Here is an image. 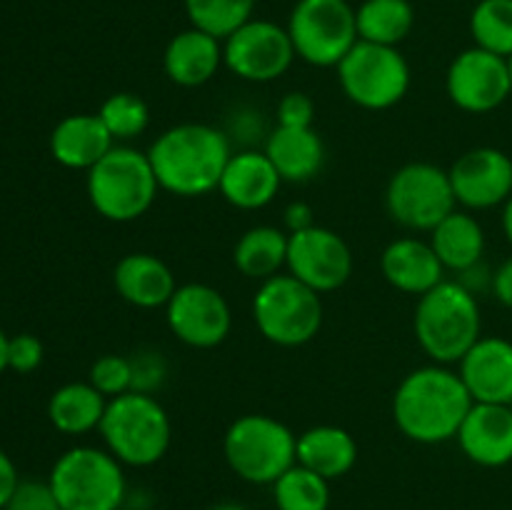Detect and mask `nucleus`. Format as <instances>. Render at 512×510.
Wrapping results in <instances>:
<instances>
[{"label": "nucleus", "mask_w": 512, "mask_h": 510, "mask_svg": "<svg viewBox=\"0 0 512 510\" xmlns=\"http://www.w3.org/2000/svg\"><path fill=\"white\" fill-rule=\"evenodd\" d=\"M130 365H133V390L155 395L163 388L165 378H168V363H165L163 353L143 348L130 355Z\"/></svg>", "instance_id": "nucleus-35"}, {"label": "nucleus", "mask_w": 512, "mask_h": 510, "mask_svg": "<svg viewBox=\"0 0 512 510\" xmlns=\"http://www.w3.org/2000/svg\"><path fill=\"white\" fill-rule=\"evenodd\" d=\"M470 408L473 398L458 370L440 363L410 370L393 395L395 425L420 445L453 440Z\"/></svg>", "instance_id": "nucleus-1"}, {"label": "nucleus", "mask_w": 512, "mask_h": 510, "mask_svg": "<svg viewBox=\"0 0 512 510\" xmlns=\"http://www.w3.org/2000/svg\"><path fill=\"white\" fill-rule=\"evenodd\" d=\"M285 28L295 55L315 68H338L360 40L355 8L348 0H298Z\"/></svg>", "instance_id": "nucleus-9"}, {"label": "nucleus", "mask_w": 512, "mask_h": 510, "mask_svg": "<svg viewBox=\"0 0 512 510\" xmlns=\"http://www.w3.org/2000/svg\"><path fill=\"white\" fill-rule=\"evenodd\" d=\"M313 215H315L313 208H310L308 203H303V200H295V203H290L283 213L285 228H288V233H300V230L313 228V225H318L315 223Z\"/></svg>", "instance_id": "nucleus-39"}, {"label": "nucleus", "mask_w": 512, "mask_h": 510, "mask_svg": "<svg viewBox=\"0 0 512 510\" xmlns=\"http://www.w3.org/2000/svg\"><path fill=\"white\" fill-rule=\"evenodd\" d=\"M225 68L223 40L190 25L168 40L163 53V70L170 83L180 88H203Z\"/></svg>", "instance_id": "nucleus-19"}, {"label": "nucleus", "mask_w": 512, "mask_h": 510, "mask_svg": "<svg viewBox=\"0 0 512 510\" xmlns=\"http://www.w3.org/2000/svg\"><path fill=\"white\" fill-rule=\"evenodd\" d=\"M225 68L245 83H273L298 58L288 28L253 18L223 40Z\"/></svg>", "instance_id": "nucleus-12"}, {"label": "nucleus", "mask_w": 512, "mask_h": 510, "mask_svg": "<svg viewBox=\"0 0 512 510\" xmlns=\"http://www.w3.org/2000/svg\"><path fill=\"white\" fill-rule=\"evenodd\" d=\"M88 383L98 388L105 398H118V395L130 393L133 390V365H130V355L108 353L100 355L93 365H90Z\"/></svg>", "instance_id": "nucleus-34"}, {"label": "nucleus", "mask_w": 512, "mask_h": 510, "mask_svg": "<svg viewBox=\"0 0 512 510\" xmlns=\"http://www.w3.org/2000/svg\"><path fill=\"white\" fill-rule=\"evenodd\" d=\"M283 178L265 150H240L230 155L218 193L238 210H260L278 195Z\"/></svg>", "instance_id": "nucleus-20"}, {"label": "nucleus", "mask_w": 512, "mask_h": 510, "mask_svg": "<svg viewBox=\"0 0 512 510\" xmlns=\"http://www.w3.org/2000/svg\"><path fill=\"white\" fill-rule=\"evenodd\" d=\"M123 468L108 448L75 445L55 460L48 483L63 510H120L128 500Z\"/></svg>", "instance_id": "nucleus-6"}, {"label": "nucleus", "mask_w": 512, "mask_h": 510, "mask_svg": "<svg viewBox=\"0 0 512 510\" xmlns=\"http://www.w3.org/2000/svg\"><path fill=\"white\" fill-rule=\"evenodd\" d=\"M450 183L465 210H490L512 195V158L498 148H473L453 163Z\"/></svg>", "instance_id": "nucleus-16"}, {"label": "nucleus", "mask_w": 512, "mask_h": 510, "mask_svg": "<svg viewBox=\"0 0 512 510\" xmlns=\"http://www.w3.org/2000/svg\"><path fill=\"white\" fill-rule=\"evenodd\" d=\"M508 63H510V80H512V58L508 60Z\"/></svg>", "instance_id": "nucleus-45"}, {"label": "nucleus", "mask_w": 512, "mask_h": 510, "mask_svg": "<svg viewBox=\"0 0 512 510\" xmlns=\"http://www.w3.org/2000/svg\"><path fill=\"white\" fill-rule=\"evenodd\" d=\"M353 250L335 230L313 225L300 233H288V263L285 273L298 278L315 293L340 290L353 275Z\"/></svg>", "instance_id": "nucleus-15"}, {"label": "nucleus", "mask_w": 512, "mask_h": 510, "mask_svg": "<svg viewBox=\"0 0 512 510\" xmlns=\"http://www.w3.org/2000/svg\"><path fill=\"white\" fill-rule=\"evenodd\" d=\"M210 510H248V508L240 503H218V505H213Z\"/></svg>", "instance_id": "nucleus-44"}, {"label": "nucleus", "mask_w": 512, "mask_h": 510, "mask_svg": "<svg viewBox=\"0 0 512 510\" xmlns=\"http://www.w3.org/2000/svg\"><path fill=\"white\" fill-rule=\"evenodd\" d=\"M88 200L110 223H133L153 208L160 193L148 153L130 145H115L85 178Z\"/></svg>", "instance_id": "nucleus-5"}, {"label": "nucleus", "mask_w": 512, "mask_h": 510, "mask_svg": "<svg viewBox=\"0 0 512 510\" xmlns=\"http://www.w3.org/2000/svg\"><path fill=\"white\" fill-rule=\"evenodd\" d=\"M475 45L503 58H512V0H480L470 13Z\"/></svg>", "instance_id": "nucleus-32"}, {"label": "nucleus", "mask_w": 512, "mask_h": 510, "mask_svg": "<svg viewBox=\"0 0 512 510\" xmlns=\"http://www.w3.org/2000/svg\"><path fill=\"white\" fill-rule=\"evenodd\" d=\"M258 333L280 348H300L323 328V298L290 273L263 280L253 298Z\"/></svg>", "instance_id": "nucleus-8"}, {"label": "nucleus", "mask_w": 512, "mask_h": 510, "mask_svg": "<svg viewBox=\"0 0 512 510\" xmlns=\"http://www.w3.org/2000/svg\"><path fill=\"white\" fill-rule=\"evenodd\" d=\"M430 245L438 253L445 270L465 273L483 263L485 230L468 210H453L438 228L430 230Z\"/></svg>", "instance_id": "nucleus-26"}, {"label": "nucleus", "mask_w": 512, "mask_h": 510, "mask_svg": "<svg viewBox=\"0 0 512 510\" xmlns=\"http://www.w3.org/2000/svg\"><path fill=\"white\" fill-rule=\"evenodd\" d=\"M510 408H512V403H510Z\"/></svg>", "instance_id": "nucleus-46"}, {"label": "nucleus", "mask_w": 512, "mask_h": 510, "mask_svg": "<svg viewBox=\"0 0 512 510\" xmlns=\"http://www.w3.org/2000/svg\"><path fill=\"white\" fill-rule=\"evenodd\" d=\"M455 440L465 458L480 468H503L512 463V408L473 403Z\"/></svg>", "instance_id": "nucleus-18"}, {"label": "nucleus", "mask_w": 512, "mask_h": 510, "mask_svg": "<svg viewBox=\"0 0 512 510\" xmlns=\"http://www.w3.org/2000/svg\"><path fill=\"white\" fill-rule=\"evenodd\" d=\"M113 285L125 303L140 310L165 308L178 290L170 265L153 253H128L113 270Z\"/></svg>", "instance_id": "nucleus-22"}, {"label": "nucleus", "mask_w": 512, "mask_h": 510, "mask_svg": "<svg viewBox=\"0 0 512 510\" xmlns=\"http://www.w3.org/2000/svg\"><path fill=\"white\" fill-rule=\"evenodd\" d=\"M233 263L240 275L258 283L280 275L288 263V230L275 225H253L235 243Z\"/></svg>", "instance_id": "nucleus-28"}, {"label": "nucleus", "mask_w": 512, "mask_h": 510, "mask_svg": "<svg viewBox=\"0 0 512 510\" xmlns=\"http://www.w3.org/2000/svg\"><path fill=\"white\" fill-rule=\"evenodd\" d=\"M358 38L365 43L398 48L415 28V8L410 0H363L355 10Z\"/></svg>", "instance_id": "nucleus-29"}, {"label": "nucleus", "mask_w": 512, "mask_h": 510, "mask_svg": "<svg viewBox=\"0 0 512 510\" xmlns=\"http://www.w3.org/2000/svg\"><path fill=\"white\" fill-rule=\"evenodd\" d=\"M45 348L35 335L30 333H18L10 338L8 343V368L15 370L20 375H28L33 370L40 368L43 363Z\"/></svg>", "instance_id": "nucleus-37"}, {"label": "nucleus", "mask_w": 512, "mask_h": 510, "mask_svg": "<svg viewBox=\"0 0 512 510\" xmlns=\"http://www.w3.org/2000/svg\"><path fill=\"white\" fill-rule=\"evenodd\" d=\"M265 155L283 183H308L323 170L325 145L315 128H278L265 140Z\"/></svg>", "instance_id": "nucleus-24"}, {"label": "nucleus", "mask_w": 512, "mask_h": 510, "mask_svg": "<svg viewBox=\"0 0 512 510\" xmlns=\"http://www.w3.org/2000/svg\"><path fill=\"white\" fill-rule=\"evenodd\" d=\"M415 338L433 363L453 365L480 340L478 295L460 280H443L415 305Z\"/></svg>", "instance_id": "nucleus-3"}, {"label": "nucleus", "mask_w": 512, "mask_h": 510, "mask_svg": "<svg viewBox=\"0 0 512 510\" xmlns=\"http://www.w3.org/2000/svg\"><path fill=\"white\" fill-rule=\"evenodd\" d=\"M230 155L228 135L208 123L173 125L148 150L160 190L178 198H203L218 190Z\"/></svg>", "instance_id": "nucleus-2"}, {"label": "nucleus", "mask_w": 512, "mask_h": 510, "mask_svg": "<svg viewBox=\"0 0 512 510\" xmlns=\"http://www.w3.org/2000/svg\"><path fill=\"white\" fill-rule=\"evenodd\" d=\"M275 115H278V125L283 128H313L315 103L303 90H293L280 98Z\"/></svg>", "instance_id": "nucleus-38"}, {"label": "nucleus", "mask_w": 512, "mask_h": 510, "mask_svg": "<svg viewBox=\"0 0 512 510\" xmlns=\"http://www.w3.org/2000/svg\"><path fill=\"white\" fill-rule=\"evenodd\" d=\"M5 510H63L48 480H20Z\"/></svg>", "instance_id": "nucleus-36"}, {"label": "nucleus", "mask_w": 512, "mask_h": 510, "mask_svg": "<svg viewBox=\"0 0 512 510\" xmlns=\"http://www.w3.org/2000/svg\"><path fill=\"white\" fill-rule=\"evenodd\" d=\"M108 398L98 388L85 383H65L50 395L48 420L63 435L93 433L103 423Z\"/></svg>", "instance_id": "nucleus-27"}, {"label": "nucleus", "mask_w": 512, "mask_h": 510, "mask_svg": "<svg viewBox=\"0 0 512 510\" xmlns=\"http://www.w3.org/2000/svg\"><path fill=\"white\" fill-rule=\"evenodd\" d=\"M98 433L120 463L128 468H150L170 450L173 423L155 395L130 390L108 400Z\"/></svg>", "instance_id": "nucleus-4"}, {"label": "nucleus", "mask_w": 512, "mask_h": 510, "mask_svg": "<svg viewBox=\"0 0 512 510\" xmlns=\"http://www.w3.org/2000/svg\"><path fill=\"white\" fill-rule=\"evenodd\" d=\"M385 208L398 225L413 233H430L458 210L450 173L435 163L415 160L393 173L385 188Z\"/></svg>", "instance_id": "nucleus-11"}, {"label": "nucleus", "mask_w": 512, "mask_h": 510, "mask_svg": "<svg viewBox=\"0 0 512 510\" xmlns=\"http://www.w3.org/2000/svg\"><path fill=\"white\" fill-rule=\"evenodd\" d=\"M273 500L278 510H328L330 480L295 463L273 483Z\"/></svg>", "instance_id": "nucleus-30"}, {"label": "nucleus", "mask_w": 512, "mask_h": 510, "mask_svg": "<svg viewBox=\"0 0 512 510\" xmlns=\"http://www.w3.org/2000/svg\"><path fill=\"white\" fill-rule=\"evenodd\" d=\"M503 230H505V238L512 245V195L508 203L503 205Z\"/></svg>", "instance_id": "nucleus-42"}, {"label": "nucleus", "mask_w": 512, "mask_h": 510, "mask_svg": "<svg viewBox=\"0 0 512 510\" xmlns=\"http://www.w3.org/2000/svg\"><path fill=\"white\" fill-rule=\"evenodd\" d=\"M473 403H512V343L500 335H480L458 363Z\"/></svg>", "instance_id": "nucleus-17"}, {"label": "nucleus", "mask_w": 512, "mask_h": 510, "mask_svg": "<svg viewBox=\"0 0 512 510\" xmlns=\"http://www.w3.org/2000/svg\"><path fill=\"white\" fill-rule=\"evenodd\" d=\"M18 485L20 478L18 470H15V463L10 460V455L5 450H0V510H5V505L10 503Z\"/></svg>", "instance_id": "nucleus-40"}, {"label": "nucleus", "mask_w": 512, "mask_h": 510, "mask_svg": "<svg viewBox=\"0 0 512 510\" xmlns=\"http://www.w3.org/2000/svg\"><path fill=\"white\" fill-rule=\"evenodd\" d=\"M113 135L98 113H75L60 120L50 133V155L63 168L85 170L98 165L115 148Z\"/></svg>", "instance_id": "nucleus-23"}, {"label": "nucleus", "mask_w": 512, "mask_h": 510, "mask_svg": "<svg viewBox=\"0 0 512 510\" xmlns=\"http://www.w3.org/2000/svg\"><path fill=\"white\" fill-rule=\"evenodd\" d=\"M165 323L183 345L210 350L225 343L233 330V310L225 295L208 283L178 285L165 305Z\"/></svg>", "instance_id": "nucleus-13"}, {"label": "nucleus", "mask_w": 512, "mask_h": 510, "mask_svg": "<svg viewBox=\"0 0 512 510\" xmlns=\"http://www.w3.org/2000/svg\"><path fill=\"white\" fill-rule=\"evenodd\" d=\"M8 343H10V338L3 333V330H0V375L8 370Z\"/></svg>", "instance_id": "nucleus-43"}, {"label": "nucleus", "mask_w": 512, "mask_h": 510, "mask_svg": "<svg viewBox=\"0 0 512 510\" xmlns=\"http://www.w3.org/2000/svg\"><path fill=\"white\" fill-rule=\"evenodd\" d=\"M345 98L365 110H388L410 90V65L393 45L358 40L338 68Z\"/></svg>", "instance_id": "nucleus-10"}, {"label": "nucleus", "mask_w": 512, "mask_h": 510, "mask_svg": "<svg viewBox=\"0 0 512 510\" xmlns=\"http://www.w3.org/2000/svg\"><path fill=\"white\" fill-rule=\"evenodd\" d=\"M358 463V443L353 433L340 425H313L298 435V465L338 480Z\"/></svg>", "instance_id": "nucleus-25"}, {"label": "nucleus", "mask_w": 512, "mask_h": 510, "mask_svg": "<svg viewBox=\"0 0 512 510\" xmlns=\"http://www.w3.org/2000/svg\"><path fill=\"white\" fill-rule=\"evenodd\" d=\"M223 455L240 480L273 485L298 463V435L273 415H240L225 430Z\"/></svg>", "instance_id": "nucleus-7"}, {"label": "nucleus", "mask_w": 512, "mask_h": 510, "mask_svg": "<svg viewBox=\"0 0 512 510\" xmlns=\"http://www.w3.org/2000/svg\"><path fill=\"white\" fill-rule=\"evenodd\" d=\"M190 25L225 40L253 20L258 0H183Z\"/></svg>", "instance_id": "nucleus-31"}, {"label": "nucleus", "mask_w": 512, "mask_h": 510, "mask_svg": "<svg viewBox=\"0 0 512 510\" xmlns=\"http://www.w3.org/2000/svg\"><path fill=\"white\" fill-rule=\"evenodd\" d=\"M98 115L118 145L135 140L138 135H143L150 125L148 103H145L138 93H128V90L108 95V98L103 100V105H100Z\"/></svg>", "instance_id": "nucleus-33"}, {"label": "nucleus", "mask_w": 512, "mask_h": 510, "mask_svg": "<svg viewBox=\"0 0 512 510\" xmlns=\"http://www.w3.org/2000/svg\"><path fill=\"white\" fill-rule=\"evenodd\" d=\"M493 293L505 308H512V258L505 260L498 270L493 273Z\"/></svg>", "instance_id": "nucleus-41"}, {"label": "nucleus", "mask_w": 512, "mask_h": 510, "mask_svg": "<svg viewBox=\"0 0 512 510\" xmlns=\"http://www.w3.org/2000/svg\"><path fill=\"white\" fill-rule=\"evenodd\" d=\"M380 270L395 290L415 295V298L445 280V265L440 263L430 240L415 238V235L393 240L380 255Z\"/></svg>", "instance_id": "nucleus-21"}, {"label": "nucleus", "mask_w": 512, "mask_h": 510, "mask_svg": "<svg viewBox=\"0 0 512 510\" xmlns=\"http://www.w3.org/2000/svg\"><path fill=\"white\" fill-rule=\"evenodd\" d=\"M445 90L455 108L465 113H493L505 100L512 98L508 58L478 48V45L463 50L455 55L445 73Z\"/></svg>", "instance_id": "nucleus-14"}]
</instances>
